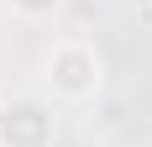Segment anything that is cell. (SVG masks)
Here are the masks:
<instances>
[{
    "mask_svg": "<svg viewBox=\"0 0 152 147\" xmlns=\"http://www.w3.org/2000/svg\"><path fill=\"white\" fill-rule=\"evenodd\" d=\"M42 84L58 100H68V105L94 100L105 89V58H100V47L84 42V37H58L47 47V58H42Z\"/></svg>",
    "mask_w": 152,
    "mask_h": 147,
    "instance_id": "cell-1",
    "label": "cell"
},
{
    "mask_svg": "<svg viewBox=\"0 0 152 147\" xmlns=\"http://www.w3.org/2000/svg\"><path fill=\"white\" fill-rule=\"evenodd\" d=\"M0 147H53V110L42 100H11L0 110Z\"/></svg>",
    "mask_w": 152,
    "mask_h": 147,
    "instance_id": "cell-2",
    "label": "cell"
},
{
    "mask_svg": "<svg viewBox=\"0 0 152 147\" xmlns=\"http://www.w3.org/2000/svg\"><path fill=\"white\" fill-rule=\"evenodd\" d=\"M11 16H21V21H47V16H58L63 0H0Z\"/></svg>",
    "mask_w": 152,
    "mask_h": 147,
    "instance_id": "cell-3",
    "label": "cell"
}]
</instances>
